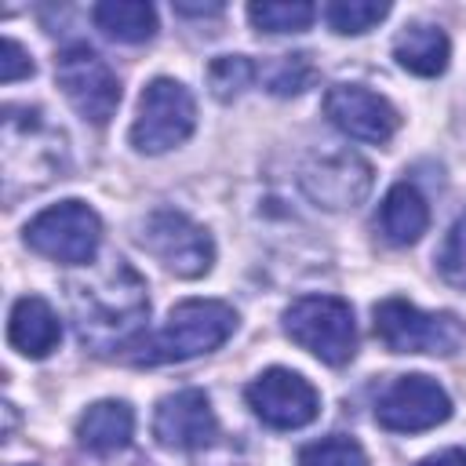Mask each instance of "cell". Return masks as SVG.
Returning <instances> with one entry per match:
<instances>
[{"mask_svg": "<svg viewBox=\"0 0 466 466\" xmlns=\"http://www.w3.org/2000/svg\"><path fill=\"white\" fill-rule=\"evenodd\" d=\"M299 182L309 193V200H317L320 208L342 211V208H353L368 197L371 167L350 149H328V153H313L302 164Z\"/></svg>", "mask_w": 466, "mask_h": 466, "instance_id": "10", "label": "cell"}, {"mask_svg": "<svg viewBox=\"0 0 466 466\" xmlns=\"http://www.w3.org/2000/svg\"><path fill=\"white\" fill-rule=\"evenodd\" d=\"M95 25L116 40V44H142L157 33V11L153 4H138V0H106L91 7Z\"/></svg>", "mask_w": 466, "mask_h": 466, "instance_id": "17", "label": "cell"}, {"mask_svg": "<svg viewBox=\"0 0 466 466\" xmlns=\"http://www.w3.org/2000/svg\"><path fill=\"white\" fill-rule=\"evenodd\" d=\"M251 80H255V66L244 55H218L211 62V69H208V84H211L215 98H222V102L240 95Z\"/></svg>", "mask_w": 466, "mask_h": 466, "instance_id": "21", "label": "cell"}, {"mask_svg": "<svg viewBox=\"0 0 466 466\" xmlns=\"http://www.w3.org/2000/svg\"><path fill=\"white\" fill-rule=\"evenodd\" d=\"M415 466H466V451H462V448H448V451L426 455V459L415 462Z\"/></svg>", "mask_w": 466, "mask_h": 466, "instance_id": "25", "label": "cell"}, {"mask_svg": "<svg viewBox=\"0 0 466 466\" xmlns=\"http://www.w3.org/2000/svg\"><path fill=\"white\" fill-rule=\"evenodd\" d=\"M55 76L62 95L69 98V106L91 120V124H106L116 106H120V84L116 73L106 66V58L98 51H91L87 44H73L66 51H58L55 58Z\"/></svg>", "mask_w": 466, "mask_h": 466, "instance_id": "7", "label": "cell"}, {"mask_svg": "<svg viewBox=\"0 0 466 466\" xmlns=\"http://www.w3.org/2000/svg\"><path fill=\"white\" fill-rule=\"evenodd\" d=\"M29 73H33V62L22 51V44L11 40V36H4V44H0V80L4 84H15L18 76H29Z\"/></svg>", "mask_w": 466, "mask_h": 466, "instance_id": "24", "label": "cell"}, {"mask_svg": "<svg viewBox=\"0 0 466 466\" xmlns=\"http://www.w3.org/2000/svg\"><path fill=\"white\" fill-rule=\"evenodd\" d=\"M197 127V102L182 80L157 76L138 98V116L131 124V146L138 153H167L182 146Z\"/></svg>", "mask_w": 466, "mask_h": 466, "instance_id": "4", "label": "cell"}, {"mask_svg": "<svg viewBox=\"0 0 466 466\" xmlns=\"http://www.w3.org/2000/svg\"><path fill=\"white\" fill-rule=\"evenodd\" d=\"M131 433H135V411L124 400H98L76 422V441L87 451H98V455L127 448Z\"/></svg>", "mask_w": 466, "mask_h": 466, "instance_id": "16", "label": "cell"}, {"mask_svg": "<svg viewBox=\"0 0 466 466\" xmlns=\"http://www.w3.org/2000/svg\"><path fill=\"white\" fill-rule=\"evenodd\" d=\"M375 226H379V233H382L390 244H397V248L415 244V240L426 233V226H430L426 197H422L411 182H397V186L382 197L379 215H375Z\"/></svg>", "mask_w": 466, "mask_h": 466, "instance_id": "14", "label": "cell"}, {"mask_svg": "<svg viewBox=\"0 0 466 466\" xmlns=\"http://www.w3.org/2000/svg\"><path fill=\"white\" fill-rule=\"evenodd\" d=\"M233 331H237L233 306L218 299H186L167 313L160 331L131 335L120 346V357L131 364H178L218 350Z\"/></svg>", "mask_w": 466, "mask_h": 466, "instance_id": "1", "label": "cell"}, {"mask_svg": "<svg viewBox=\"0 0 466 466\" xmlns=\"http://www.w3.org/2000/svg\"><path fill=\"white\" fill-rule=\"evenodd\" d=\"M248 408L273 430H299L309 426L320 411V393L291 368H266L244 390Z\"/></svg>", "mask_w": 466, "mask_h": 466, "instance_id": "9", "label": "cell"}, {"mask_svg": "<svg viewBox=\"0 0 466 466\" xmlns=\"http://www.w3.org/2000/svg\"><path fill=\"white\" fill-rule=\"evenodd\" d=\"M448 55H451V44H448L444 29L441 25H430V22H411L393 40L397 66L408 69V73H415V76H437V73H444Z\"/></svg>", "mask_w": 466, "mask_h": 466, "instance_id": "15", "label": "cell"}, {"mask_svg": "<svg viewBox=\"0 0 466 466\" xmlns=\"http://www.w3.org/2000/svg\"><path fill=\"white\" fill-rule=\"evenodd\" d=\"M218 433V419L204 390H178L167 393L153 411V437L175 451H197L211 444Z\"/></svg>", "mask_w": 466, "mask_h": 466, "instance_id": "12", "label": "cell"}, {"mask_svg": "<svg viewBox=\"0 0 466 466\" xmlns=\"http://www.w3.org/2000/svg\"><path fill=\"white\" fill-rule=\"evenodd\" d=\"M284 331L317 360L342 368L357 353L353 309L339 295H302L284 309Z\"/></svg>", "mask_w": 466, "mask_h": 466, "instance_id": "2", "label": "cell"}, {"mask_svg": "<svg viewBox=\"0 0 466 466\" xmlns=\"http://www.w3.org/2000/svg\"><path fill=\"white\" fill-rule=\"evenodd\" d=\"M437 269L448 284L466 291V215H459L455 226L444 233V244L437 251Z\"/></svg>", "mask_w": 466, "mask_h": 466, "instance_id": "23", "label": "cell"}, {"mask_svg": "<svg viewBox=\"0 0 466 466\" xmlns=\"http://www.w3.org/2000/svg\"><path fill=\"white\" fill-rule=\"evenodd\" d=\"M375 335L390 353L451 357L466 342V328L455 313H426L404 299H382L375 306Z\"/></svg>", "mask_w": 466, "mask_h": 466, "instance_id": "3", "label": "cell"}, {"mask_svg": "<svg viewBox=\"0 0 466 466\" xmlns=\"http://www.w3.org/2000/svg\"><path fill=\"white\" fill-rule=\"evenodd\" d=\"M299 466H368V455L353 437L331 433L324 441L306 444L299 451Z\"/></svg>", "mask_w": 466, "mask_h": 466, "instance_id": "20", "label": "cell"}, {"mask_svg": "<svg viewBox=\"0 0 466 466\" xmlns=\"http://www.w3.org/2000/svg\"><path fill=\"white\" fill-rule=\"evenodd\" d=\"M62 339V320L58 313L40 299V295H25L11 306V320H7V342L22 353V357H47Z\"/></svg>", "mask_w": 466, "mask_h": 466, "instance_id": "13", "label": "cell"}, {"mask_svg": "<svg viewBox=\"0 0 466 466\" xmlns=\"http://www.w3.org/2000/svg\"><path fill=\"white\" fill-rule=\"evenodd\" d=\"M324 113L342 135L357 142H375V146L390 142L393 131L400 127V113L390 106V98L360 84H331L324 95Z\"/></svg>", "mask_w": 466, "mask_h": 466, "instance_id": "11", "label": "cell"}, {"mask_svg": "<svg viewBox=\"0 0 466 466\" xmlns=\"http://www.w3.org/2000/svg\"><path fill=\"white\" fill-rule=\"evenodd\" d=\"M390 15V4H375V0H331L324 7V22L342 33V36H357L368 33L371 25H379Z\"/></svg>", "mask_w": 466, "mask_h": 466, "instance_id": "19", "label": "cell"}, {"mask_svg": "<svg viewBox=\"0 0 466 466\" xmlns=\"http://www.w3.org/2000/svg\"><path fill=\"white\" fill-rule=\"evenodd\" d=\"M313 76H317V69H313L309 55L299 51V55H280V62L269 69L266 84L273 95H302L313 84Z\"/></svg>", "mask_w": 466, "mask_h": 466, "instance_id": "22", "label": "cell"}, {"mask_svg": "<svg viewBox=\"0 0 466 466\" xmlns=\"http://www.w3.org/2000/svg\"><path fill=\"white\" fill-rule=\"evenodd\" d=\"M98 240H102V218L84 200H58L25 226V244L36 255L66 266L91 262Z\"/></svg>", "mask_w": 466, "mask_h": 466, "instance_id": "5", "label": "cell"}, {"mask_svg": "<svg viewBox=\"0 0 466 466\" xmlns=\"http://www.w3.org/2000/svg\"><path fill=\"white\" fill-rule=\"evenodd\" d=\"M178 15H218L222 7L218 4H204V7H189V4H175Z\"/></svg>", "mask_w": 466, "mask_h": 466, "instance_id": "26", "label": "cell"}, {"mask_svg": "<svg viewBox=\"0 0 466 466\" xmlns=\"http://www.w3.org/2000/svg\"><path fill=\"white\" fill-rule=\"evenodd\" d=\"M248 18L262 33H302L317 18V7L306 4V0H291V4L266 0V4H251L248 7Z\"/></svg>", "mask_w": 466, "mask_h": 466, "instance_id": "18", "label": "cell"}, {"mask_svg": "<svg viewBox=\"0 0 466 466\" xmlns=\"http://www.w3.org/2000/svg\"><path fill=\"white\" fill-rule=\"evenodd\" d=\"M138 244L175 277H200L215 262V244L208 229L171 208H160L142 222Z\"/></svg>", "mask_w": 466, "mask_h": 466, "instance_id": "6", "label": "cell"}, {"mask_svg": "<svg viewBox=\"0 0 466 466\" xmlns=\"http://www.w3.org/2000/svg\"><path fill=\"white\" fill-rule=\"evenodd\" d=\"M451 415V397L444 386L422 371L397 375L375 400V422L390 433H422Z\"/></svg>", "mask_w": 466, "mask_h": 466, "instance_id": "8", "label": "cell"}]
</instances>
